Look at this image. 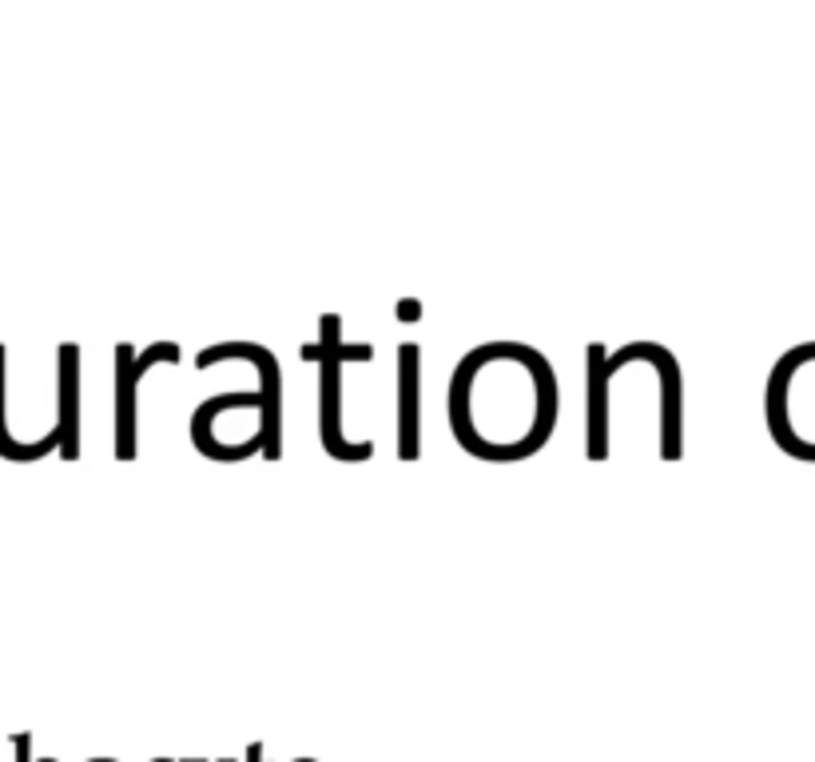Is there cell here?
<instances>
[{
    "instance_id": "cell-1",
    "label": "cell",
    "mask_w": 815,
    "mask_h": 762,
    "mask_svg": "<svg viewBox=\"0 0 815 762\" xmlns=\"http://www.w3.org/2000/svg\"><path fill=\"white\" fill-rule=\"evenodd\" d=\"M562 414L557 373L533 346L470 349L450 381V429L470 457L513 465L550 445Z\"/></svg>"
},
{
    "instance_id": "cell-8",
    "label": "cell",
    "mask_w": 815,
    "mask_h": 762,
    "mask_svg": "<svg viewBox=\"0 0 815 762\" xmlns=\"http://www.w3.org/2000/svg\"><path fill=\"white\" fill-rule=\"evenodd\" d=\"M247 762H263V747H251V754H247Z\"/></svg>"
},
{
    "instance_id": "cell-9",
    "label": "cell",
    "mask_w": 815,
    "mask_h": 762,
    "mask_svg": "<svg viewBox=\"0 0 815 762\" xmlns=\"http://www.w3.org/2000/svg\"><path fill=\"white\" fill-rule=\"evenodd\" d=\"M96 762H111V759H96Z\"/></svg>"
},
{
    "instance_id": "cell-2",
    "label": "cell",
    "mask_w": 815,
    "mask_h": 762,
    "mask_svg": "<svg viewBox=\"0 0 815 762\" xmlns=\"http://www.w3.org/2000/svg\"><path fill=\"white\" fill-rule=\"evenodd\" d=\"M303 358L319 361L322 373V390H319V437L322 449L331 453L334 461H370L375 457V445L370 441H346L342 433V370L346 361H370L375 349L358 342V346H346L339 334V314L322 318V342L319 346H303Z\"/></svg>"
},
{
    "instance_id": "cell-3",
    "label": "cell",
    "mask_w": 815,
    "mask_h": 762,
    "mask_svg": "<svg viewBox=\"0 0 815 762\" xmlns=\"http://www.w3.org/2000/svg\"><path fill=\"white\" fill-rule=\"evenodd\" d=\"M640 342H628L617 354H605L601 342H589L584 349V457L605 461L609 457V390L613 378L625 370L628 361H637Z\"/></svg>"
},
{
    "instance_id": "cell-5",
    "label": "cell",
    "mask_w": 815,
    "mask_h": 762,
    "mask_svg": "<svg viewBox=\"0 0 815 762\" xmlns=\"http://www.w3.org/2000/svg\"><path fill=\"white\" fill-rule=\"evenodd\" d=\"M422 453V349L398 346V457L418 461Z\"/></svg>"
},
{
    "instance_id": "cell-6",
    "label": "cell",
    "mask_w": 815,
    "mask_h": 762,
    "mask_svg": "<svg viewBox=\"0 0 815 762\" xmlns=\"http://www.w3.org/2000/svg\"><path fill=\"white\" fill-rule=\"evenodd\" d=\"M60 457H80V346H60Z\"/></svg>"
},
{
    "instance_id": "cell-4",
    "label": "cell",
    "mask_w": 815,
    "mask_h": 762,
    "mask_svg": "<svg viewBox=\"0 0 815 762\" xmlns=\"http://www.w3.org/2000/svg\"><path fill=\"white\" fill-rule=\"evenodd\" d=\"M160 361H179L176 342H152L147 349H135L128 342L116 346V457H135V397L140 381Z\"/></svg>"
},
{
    "instance_id": "cell-7",
    "label": "cell",
    "mask_w": 815,
    "mask_h": 762,
    "mask_svg": "<svg viewBox=\"0 0 815 762\" xmlns=\"http://www.w3.org/2000/svg\"><path fill=\"white\" fill-rule=\"evenodd\" d=\"M52 449H60V429H52L45 441H33V445H24V441L9 437V429H4V346H0V457L28 465V461L48 457Z\"/></svg>"
}]
</instances>
